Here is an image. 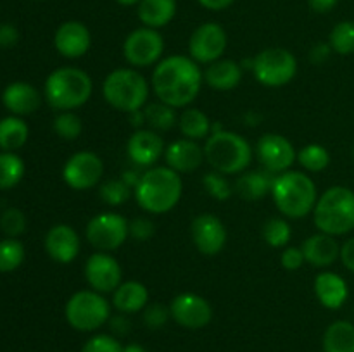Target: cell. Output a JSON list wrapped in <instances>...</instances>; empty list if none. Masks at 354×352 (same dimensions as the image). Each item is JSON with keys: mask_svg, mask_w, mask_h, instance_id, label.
Returning <instances> with one entry per match:
<instances>
[{"mask_svg": "<svg viewBox=\"0 0 354 352\" xmlns=\"http://www.w3.org/2000/svg\"><path fill=\"white\" fill-rule=\"evenodd\" d=\"M85 280L99 293H113L123 283V268L111 252H95L85 262Z\"/></svg>", "mask_w": 354, "mask_h": 352, "instance_id": "9a60e30c", "label": "cell"}, {"mask_svg": "<svg viewBox=\"0 0 354 352\" xmlns=\"http://www.w3.org/2000/svg\"><path fill=\"white\" fill-rule=\"evenodd\" d=\"M211 126H213V121L204 110L197 109V107H185L178 116V128L183 138H190L196 141L204 140L211 135Z\"/></svg>", "mask_w": 354, "mask_h": 352, "instance_id": "f1b7e54d", "label": "cell"}, {"mask_svg": "<svg viewBox=\"0 0 354 352\" xmlns=\"http://www.w3.org/2000/svg\"><path fill=\"white\" fill-rule=\"evenodd\" d=\"M332 50L339 55L354 54V21H341L332 28L328 35Z\"/></svg>", "mask_w": 354, "mask_h": 352, "instance_id": "d590c367", "label": "cell"}, {"mask_svg": "<svg viewBox=\"0 0 354 352\" xmlns=\"http://www.w3.org/2000/svg\"><path fill=\"white\" fill-rule=\"evenodd\" d=\"M30 137L26 121L19 116H7L0 119V148L3 152H14L23 147Z\"/></svg>", "mask_w": 354, "mask_h": 352, "instance_id": "4dcf8cb0", "label": "cell"}, {"mask_svg": "<svg viewBox=\"0 0 354 352\" xmlns=\"http://www.w3.org/2000/svg\"><path fill=\"white\" fill-rule=\"evenodd\" d=\"M252 75L259 85L280 88L296 78L297 59L287 48L268 47L252 57Z\"/></svg>", "mask_w": 354, "mask_h": 352, "instance_id": "9c48e42d", "label": "cell"}, {"mask_svg": "<svg viewBox=\"0 0 354 352\" xmlns=\"http://www.w3.org/2000/svg\"><path fill=\"white\" fill-rule=\"evenodd\" d=\"M0 228L9 238L19 237L26 230V216L23 211L10 207V209L3 211L2 217H0Z\"/></svg>", "mask_w": 354, "mask_h": 352, "instance_id": "60d3db41", "label": "cell"}, {"mask_svg": "<svg viewBox=\"0 0 354 352\" xmlns=\"http://www.w3.org/2000/svg\"><path fill=\"white\" fill-rule=\"evenodd\" d=\"M171 320L187 330L206 328L213 320V307L203 295L194 292L178 293L169 304Z\"/></svg>", "mask_w": 354, "mask_h": 352, "instance_id": "2e32d148", "label": "cell"}, {"mask_svg": "<svg viewBox=\"0 0 354 352\" xmlns=\"http://www.w3.org/2000/svg\"><path fill=\"white\" fill-rule=\"evenodd\" d=\"M86 242L97 252H114L130 238L128 233V219L120 213L106 211L99 213L86 223Z\"/></svg>", "mask_w": 354, "mask_h": 352, "instance_id": "30bf717a", "label": "cell"}, {"mask_svg": "<svg viewBox=\"0 0 354 352\" xmlns=\"http://www.w3.org/2000/svg\"><path fill=\"white\" fill-rule=\"evenodd\" d=\"M324 352H354V324L337 320L324 333Z\"/></svg>", "mask_w": 354, "mask_h": 352, "instance_id": "f546056e", "label": "cell"}, {"mask_svg": "<svg viewBox=\"0 0 354 352\" xmlns=\"http://www.w3.org/2000/svg\"><path fill=\"white\" fill-rule=\"evenodd\" d=\"M204 85V71L190 55H168L154 66L151 90L159 102L175 107H189L199 97Z\"/></svg>", "mask_w": 354, "mask_h": 352, "instance_id": "6da1fadb", "label": "cell"}, {"mask_svg": "<svg viewBox=\"0 0 354 352\" xmlns=\"http://www.w3.org/2000/svg\"><path fill=\"white\" fill-rule=\"evenodd\" d=\"M280 262H282V268L287 271H297L299 268H303V264L306 262L303 254V248L301 247H283L282 255H280Z\"/></svg>", "mask_w": 354, "mask_h": 352, "instance_id": "f6af8a7d", "label": "cell"}, {"mask_svg": "<svg viewBox=\"0 0 354 352\" xmlns=\"http://www.w3.org/2000/svg\"><path fill=\"white\" fill-rule=\"evenodd\" d=\"M301 248L308 264L315 268H328L341 257V245L337 244L335 237L322 231L308 237Z\"/></svg>", "mask_w": 354, "mask_h": 352, "instance_id": "603a6c76", "label": "cell"}, {"mask_svg": "<svg viewBox=\"0 0 354 352\" xmlns=\"http://www.w3.org/2000/svg\"><path fill=\"white\" fill-rule=\"evenodd\" d=\"M332 47L328 41H318V43H315L313 47L310 48V61L311 64L315 66H322L325 64V62L330 59V54H332Z\"/></svg>", "mask_w": 354, "mask_h": 352, "instance_id": "bcb514c9", "label": "cell"}, {"mask_svg": "<svg viewBox=\"0 0 354 352\" xmlns=\"http://www.w3.org/2000/svg\"><path fill=\"white\" fill-rule=\"evenodd\" d=\"M315 295L318 302L327 309H341L349 297L348 282L337 273H320L315 278Z\"/></svg>", "mask_w": 354, "mask_h": 352, "instance_id": "cb8c5ba5", "label": "cell"}, {"mask_svg": "<svg viewBox=\"0 0 354 352\" xmlns=\"http://www.w3.org/2000/svg\"><path fill=\"white\" fill-rule=\"evenodd\" d=\"M138 207L149 214H166L178 206L183 195L182 176L168 166H152L142 173L133 188Z\"/></svg>", "mask_w": 354, "mask_h": 352, "instance_id": "7a4b0ae2", "label": "cell"}, {"mask_svg": "<svg viewBox=\"0 0 354 352\" xmlns=\"http://www.w3.org/2000/svg\"><path fill=\"white\" fill-rule=\"evenodd\" d=\"M190 237L197 251L204 255H216L225 248L228 240L223 221L211 213L197 214L190 223Z\"/></svg>", "mask_w": 354, "mask_h": 352, "instance_id": "e0dca14e", "label": "cell"}, {"mask_svg": "<svg viewBox=\"0 0 354 352\" xmlns=\"http://www.w3.org/2000/svg\"><path fill=\"white\" fill-rule=\"evenodd\" d=\"M104 176V161L92 150L73 154L62 166V179L76 192H85L100 183Z\"/></svg>", "mask_w": 354, "mask_h": 352, "instance_id": "7c38bea8", "label": "cell"}, {"mask_svg": "<svg viewBox=\"0 0 354 352\" xmlns=\"http://www.w3.org/2000/svg\"><path fill=\"white\" fill-rule=\"evenodd\" d=\"M149 304V290L147 286L137 280H128L123 282L113 292V306L118 313L133 314L138 311H144Z\"/></svg>", "mask_w": 354, "mask_h": 352, "instance_id": "4316f807", "label": "cell"}, {"mask_svg": "<svg viewBox=\"0 0 354 352\" xmlns=\"http://www.w3.org/2000/svg\"><path fill=\"white\" fill-rule=\"evenodd\" d=\"M297 162L308 173H320L330 164V152L322 144H308L297 152Z\"/></svg>", "mask_w": 354, "mask_h": 352, "instance_id": "836d02e7", "label": "cell"}, {"mask_svg": "<svg viewBox=\"0 0 354 352\" xmlns=\"http://www.w3.org/2000/svg\"><path fill=\"white\" fill-rule=\"evenodd\" d=\"M82 352H123V345L114 335L99 333L85 342Z\"/></svg>", "mask_w": 354, "mask_h": 352, "instance_id": "b9f144b4", "label": "cell"}, {"mask_svg": "<svg viewBox=\"0 0 354 352\" xmlns=\"http://www.w3.org/2000/svg\"><path fill=\"white\" fill-rule=\"evenodd\" d=\"M256 157L272 175L289 171L297 161V150L292 141L280 133H265L256 144Z\"/></svg>", "mask_w": 354, "mask_h": 352, "instance_id": "5bb4252c", "label": "cell"}, {"mask_svg": "<svg viewBox=\"0 0 354 352\" xmlns=\"http://www.w3.org/2000/svg\"><path fill=\"white\" fill-rule=\"evenodd\" d=\"M206 161L204 157V147H201L196 140L190 138H178L166 145L165 150V162L168 168L176 171L178 175L192 173L203 166Z\"/></svg>", "mask_w": 354, "mask_h": 352, "instance_id": "44dd1931", "label": "cell"}, {"mask_svg": "<svg viewBox=\"0 0 354 352\" xmlns=\"http://www.w3.org/2000/svg\"><path fill=\"white\" fill-rule=\"evenodd\" d=\"M93 93V81L86 71L75 66L57 68L47 76L44 95L52 109L76 110L85 106Z\"/></svg>", "mask_w": 354, "mask_h": 352, "instance_id": "277c9868", "label": "cell"}, {"mask_svg": "<svg viewBox=\"0 0 354 352\" xmlns=\"http://www.w3.org/2000/svg\"><path fill=\"white\" fill-rule=\"evenodd\" d=\"M128 233L137 242L151 240L156 233V223L147 216H137L128 221Z\"/></svg>", "mask_w": 354, "mask_h": 352, "instance_id": "ee69618b", "label": "cell"}, {"mask_svg": "<svg viewBox=\"0 0 354 352\" xmlns=\"http://www.w3.org/2000/svg\"><path fill=\"white\" fill-rule=\"evenodd\" d=\"M24 245L16 238H3L0 240V273H12L23 264Z\"/></svg>", "mask_w": 354, "mask_h": 352, "instance_id": "8d00e7d4", "label": "cell"}, {"mask_svg": "<svg viewBox=\"0 0 354 352\" xmlns=\"http://www.w3.org/2000/svg\"><path fill=\"white\" fill-rule=\"evenodd\" d=\"M123 352H147V349L140 344H128L123 347Z\"/></svg>", "mask_w": 354, "mask_h": 352, "instance_id": "db71d44e", "label": "cell"}, {"mask_svg": "<svg viewBox=\"0 0 354 352\" xmlns=\"http://www.w3.org/2000/svg\"><path fill=\"white\" fill-rule=\"evenodd\" d=\"M17 41H19V31H17V28L9 23L0 24V47H14Z\"/></svg>", "mask_w": 354, "mask_h": 352, "instance_id": "7dc6e473", "label": "cell"}, {"mask_svg": "<svg viewBox=\"0 0 354 352\" xmlns=\"http://www.w3.org/2000/svg\"><path fill=\"white\" fill-rule=\"evenodd\" d=\"M145 124L149 130H154L158 133L169 131L175 124H178V116H176L175 107L168 106L165 102H149L144 107Z\"/></svg>", "mask_w": 354, "mask_h": 352, "instance_id": "1f68e13d", "label": "cell"}, {"mask_svg": "<svg viewBox=\"0 0 354 352\" xmlns=\"http://www.w3.org/2000/svg\"><path fill=\"white\" fill-rule=\"evenodd\" d=\"M166 145L161 133L149 128L135 130L128 138L127 154L130 161L138 168H152L159 159L165 157Z\"/></svg>", "mask_w": 354, "mask_h": 352, "instance_id": "ac0fdd59", "label": "cell"}, {"mask_svg": "<svg viewBox=\"0 0 354 352\" xmlns=\"http://www.w3.org/2000/svg\"><path fill=\"white\" fill-rule=\"evenodd\" d=\"M270 193L279 213L289 219H301L313 213L320 197L313 178L294 169L275 175Z\"/></svg>", "mask_w": 354, "mask_h": 352, "instance_id": "3957f363", "label": "cell"}, {"mask_svg": "<svg viewBox=\"0 0 354 352\" xmlns=\"http://www.w3.org/2000/svg\"><path fill=\"white\" fill-rule=\"evenodd\" d=\"M107 323H109L111 331H113L114 335H118V337H123V335L130 333L131 323H130V320H128L127 314L120 313V314H116V316H111Z\"/></svg>", "mask_w": 354, "mask_h": 352, "instance_id": "c3c4849f", "label": "cell"}, {"mask_svg": "<svg viewBox=\"0 0 354 352\" xmlns=\"http://www.w3.org/2000/svg\"><path fill=\"white\" fill-rule=\"evenodd\" d=\"M263 240L273 248H283L290 242L292 237V228L286 217H270L265 221L261 228Z\"/></svg>", "mask_w": 354, "mask_h": 352, "instance_id": "e575fe53", "label": "cell"}, {"mask_svg": "<svg viewBox=\"0 0 354 352\" xmlns=\"http://www.w3.org/2000/svg\"><path fill=\"white\" fill-rule=\"evenodd\" d=\"M252 154L254 150L251 144L242 135L228 131L225 128L216 133H211L204 145V157L207 164L213 168V171L225 176L241 175L248 171Z\"/></svg>", "mask_w": 354, "mask_h": 352, "instance_id": "5b68a950", "label": "cell"}, {"mask_svg": "<svg viewBox=\"0 0 354 352\" xmlns=\"http://www.w3.org/2000/svg\"><path fill=\"white\" fill-rule=\"evenodd\" d=\"M2 102L12 116H28L38 110L41 95L33 85L24 81H14L2 92Z\"/></svg>", "mask_w": 354, "mask_h": 352, "instance_id": "7402d4cb", "label": "cell"}, {"mask_svg": "<svg viewBox=\"0 0 354 352\" xmlns=\"http://www.w3.org/2000/svg\"><path fill=\"white\" fill-rule=\"evenodd\" d=\"M24 162L14 152H2L0 154V190L14 188L23 179Z\"/></svg>", "mask_w": 354, "mask_h": 352, "instance_id": "d6a6232c", "label": "cell"}, {"mask_svg": "<svg viewBox=\"0 0 354 352\" xmlns=\"http://www.w3.org/2000/svg\"><path fill=\"white\" fill-rule=\"evenodd\" d=\"M315 226L322 233L342 237L354 230V190L334 185L325 190L313 209Z\"/></svg>", "mask_w": 354, "mask_h": 352, "instance_id": "52a82bcc", "label": "cell"}, {"mask_svg": "<svg viewBox=\"0 0 354 352\" xmlns=\"http://www.w3.org/2000/svg\"><path fill=\"white\" fill-rule=\"evenodd\" d=\"M45 251L52 261L71 264L82 251L78 231L69 224H55L45 235Z\"/></svg>", "mask_w": 354, "mask_h": 352, "instance_id": "ffe728a7", "label": "cell"}, {"mask_svg": "<svg viewBox=\"0 0 354 352\" xmlns=\"http://www.w3.org/2000/svg\"><path fill=\"white\" fill-rule=\"evenodd\" d=\"M165 54V38L159 30L140 26L130 31L123 41L124 61L135 69L156 66Z\"/></svg>", "mask_w": 354, "mask_h": 352, "instance_id": "8fae6325", "label": "cell"}, {"mask_svg": "<svg viewBox=\"0 0 354 352\" xmlns=\"http://www.w3.org/2000/svg\"><path fill=\"white\" fill-rule=\"evenodd\" d=\"M339 3V0H308V6L313 12L317 14H327L332 9H335V6Z\"/></svg>", "mask_w": 354, "mask_h": 352, "instance_id": "f907efd6", "label": "cell"}, {"mask_svg": "<svg viewBox=\"0 0 354 352\" xmlns=\"http://www.w3.org/2000/svg\"><path fill=\"white\" fill-rule=\"evenodd\" d=\"M244 76V69L237 61L232 59H220L213 62L204 71V83L218 92H230L237 88Z\"/></svg>", "mask_w": 354, "mask_h": 352, "instance_id": "d4e9b609", "label": "cell"}, {"mask_svg": "<svg viewBox=\"0 0 354 352\" xmlns=\"http://www.w3.org/2000/svg\"><path fill=\"white\" fill-rule=\"evenodd\" d=\"M339 259H341L348 271L354 273V237L341 245V257Z\"/></svg>", "mask_w": 354, "mask_h": 352, "instance_id": "681fc988", "label": "cell"}, {"mask_svg": "<svg viewBox=\"0 0 354 352\" xmlns=\"http://www.w3.org/2000/svg\"><path fill=\"white\" fill-rule=\"evenodd\" d=\"M64 316L69 326L76 331H95L109 321L111 304L104 293L95 290H78L68 299Z\"/></svg>", "mask_w": 354, "mask_h": 352, "instance_id": "ba28073f", "label": "cell"}, {"mask_svg": "<svg viewBox=\"0 0 354 352\" xmlns=\"http://www.w3.org/2000/svg\"><path fill=\"white\" fill-rule=\"evenodd\" d=\"M176 9V0H140L137 3V16L142 26L161 30L175 19Z\"/></svg>", "mask_w": 354, "mask_h": 352, "instance_id": "484cf974", "label": "cell"}, {"mask_svg": "<svg viewBox=\"0 0 354 352\" xmlns=\"http://www.w3.org/2000/svg\"><path fill=\"white\" fill-rule=\"evenodd\" d=\"M128 121H130V124L135 128V130H142V128L145 126V114H144V109L133 110V113L128 114Z\"/></svg>", "mask_w": 354, "mask_h": 352, "instance_id": "f5cc1de1", "label": "cell"}, {"mask_svg": "<svg viewBox=\"0 0 354 352\" xmlns=\"http://www.w3.org/2000/svg\"><path fill=\"white\" fill-rule=\"evenodd\" d=\"M151 83L135 68H118L102 81V97L114 110L130 114L149 104Z\"/></svg>", "mask_w": 354, "mask_h": 352, "instance_id": "8992f818", "label": "cell"}, {"mask_svg": "<svg viewBox=\"0 0 354 352\" xmlns=\"http://www.w3.org/2000/svg\"><path fill=\"white\" fill-rule=\"evenodd\" d=\"M54 131L59 138L62 140L73 141L82 135L83 131V121L75 110H62L55 116L54 119Z\"/></svg>", "mask_w": 354, "mask_h": 352, "instance_id": "f35d334b", "label": "cell"}, {"mask_svg": "<svg viewBox=\"0 0 354 352\" xmlns=\"http://www.w3.org/2000/svg\"><path fill=\"white\" fill-rule=\"evenodd\" d=\"M54 47L62 57L80 59L92 47V33L82 21H64L54 33Z\"/></svg>", "mask_w": 354, "mask_h": 352, "instance_id": "d6986e66", "label": "cell"}, {"mask_svg": "<svg viewBox=\"0 0 354 352\" xmlns=\"http://www.w3.org/2000/svg\"><path fill=\"white\" fill-rule=\"evenodd\" d=\"M142 317H144L145 326L151 328V330H159V328H162L168 323V320L171 317V313H169V307H166L165 304L152 302L147 304Z\"/></svg>", "mask_w": 354, "mask_h": 352, "instance_id": "7bdbcfd3", "label": "cell"}, {"mask_svg": "<svg viewBox=\"0 0 354 352\" xmlns=\"http://www.w3.org/2000/svg\"><path fill=\"white\" fill-rule=\"evenodd\" d=\"M227 31L218 23H203L189 38V55L197 64H213L223 57L227 50Z\"/></svg>", "mask_w": 354, "mask_h": 352, "instance_id": "4fadbf2b", "label": "cell"}, {"mask_svg": "<svg viewBox=\"0 0 354 352\" xmlns=\"http://www.w3.org/2000/svg\"><path fill=\"white\" fill-rule=\"evenodd\" d=\"M353 159H354V147H353Z\"/></svg>", "mask_w": 354, "mask_h": 352, "instance_id": "9f6ffc18", "label": "cell"}, {"mask_svg": "<svg viewBox=\"0 0 354 352\" xmlns=\"http://www.w3.org/2000/svg\"><path fill=\"white\" fill-rule=\"evenodd\" d=\"M131 193H133V188H131L128 183H124L123 178L107 179V182H104L99 188L100 200L111 207L123 206L124 202H128Z\"/></svg>", "mask_w": 354, "mask_h": 352, "instance_id": "74e56055", "label": "cell"}, {"mask_svg": "<svg viewBox=\"0 0 354 352\" xmlns=\"http://www.w3.org/2000/svg\"><path fill=\"white\" fill-rule=\"evenodd\" d=\"M197 2H199V6L204 7V9L218 12V10L228 9L235 0H197Z\"/></svg>", "mask_w": 354, "mask_h": 352, "instance_id": "816d5d0a", "label": "cell"}, {"mask_svg": "<svg viewBox=\"0 0 354 352\" xmlns=\"http://www.w3.org/2000/svg\"><path fill=\"white\" fill-rule=\"evenodd\" d=\"M273 178H275V175H272L266 169H263V171H244L235 179L234 190L241 199L256 202V200L263 199L272 192Z\"/></svg>", "mask_w": 354, "mask_h": 352, "instance_id": "83f0119b", "label": "cell"}, {"mask_svg": "<svg viewBox=\"0 0 354 352\" xmlns=\"http://www.w3.org/2000/svg\"><path fill=\"white\" fill-rule=\"evenodd\" d=\"M203 185L204 188H206V192L209 193L214 200H220V202H225V200L230 199L235 192L230 179L218 171H211L207 173V175H204Z\"/></svg>", "mask_w": 354, "mask_h": 352, "instance_id": "ab89813d", "label": "cell"}, {"mask_svg": "<svg viewBox=\"0 0 354 352\" xmlns=\"http://www.w3.org/2000/svg\"><path fill=\"white\" fill-rule=\"evenodd\" d=\"M118 3H120V6H124V7H131V6H137L138 2H140V0H116Z\"/></svg>", "mask_w": 354, "mask_h": 352, "instance_id": "11a10c76", "label": "cell"}]
</instances>
